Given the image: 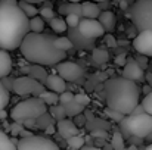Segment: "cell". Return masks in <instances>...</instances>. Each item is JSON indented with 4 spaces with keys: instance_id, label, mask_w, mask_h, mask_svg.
<instances>
[{
    "instance_id": "1",
    "label": "cell",
    "mask_w": 152,
    "mask_h": 150,
    "mask_svg": "<svg viewBox=\"0 0 152 150\" xmlns=\"http://www.w3.org/2000/svg\"><path fill=\"white\" fill-rule=\"evenodd\" d=\"M30 19L16 0H0V49H19L30 34Z\"/></svg>"
},
{
    "instance_id": "2",
    "label": "cell",
    "mask_w": 152,
    "mask_h": 150,
    "mask_svg": "<svg viewBox=\"0 0 152 150\" xmlns=\"http://www.w3.org/2000/svg\"><path fill=\"white\" fill-rule=\"evenodd\" d=\"M55 40H56L55 36L43 34V33L40 34L30 33L24 38L19 47L21 54L33 65H39V66L59 65L66 57V53L55 46Z\"/></svg>"
},
{
    "instance_id": "3",
    "label": "cell",
    "mask_w": 152,
    "mask_h": 150,
    "mask_svg": "<svg viewBox=\"0 0 152 150\" xmlns=\"http://www.w3.org/2000/svg\"><path fill=\"white\" fill-rule=\"evenodd\" d=\"M106 107L120 112L123 115H130L140 99V88L137 83L130 81L124 77H114L105 81L103 86Z\"/></svg>"
},
{
    "instance_id": "4",
    "label": "cell",
    "mask_w": 152,
    "mask_h": 150,
    "mask_svg": "<svg viewBox=\"0 0 152 150\" xmlns=\"http://www.w3.org/2000/svg\"><path fill=\"white\" fill-rule=\"evenodd\" d=\"M48 113V104L40 97H28L19 101L10 110V116L15 122L37 121Z\"/></svg>"
},
{
    "instance_id": "5",
    "label": "cell",
    "mask_w": 152,
    "mask_h": 150,
    "mask_svg": "<svg viewBox=\"0 0 152 150\" xmlns=\"http://www.w3.org/2000/svg\"><path fill=\"white\" fill-rule=\"evenodd\" d=\"M129 16L139 33L152 31V0H136L130 6Z\"/></svg>"
},
{
    "instance_id": "6",
    "label": "cell",
    "mask_w": 152,
    "mask_h": 150,
    "mask_svg": "<svg viewBox=\"0 0 152 150\" xmlns=\"http://www.w3.org/2000/svg\"><path fill=\"white\" fill-rule=\"evenodd\" d=\"M120 124L124 131L136 138H145L152 134V116L146 112L140 115H129Z\"/></svg>"
},
{
    "instance_id": "7",
    "label": "cell",
    "mask_w": 152,
    "mask_h": 150,
    "mask_svg": "<svg viewBox=\"0 0 152 150\" xmlns=\"http://www.w3.org/2000/svg\"><path fill=\"white\" fill-rule=\"evenodd\" d=\"M12 91L18 96H34V97H40V94L43 91H46L45 84H42L40 81L31 78L30 75H22L13 80V87Z\"/></svg>"
},
{
    "instance_id": "8",
    "label": "cell",
    "mask_w": 152,
    "mask_h": 150,
    "mask_svg": "<svg viewBox=\"0 0 152 150\" xmlns=\"http://www.w3.org/2000/svg\"><path fill=\"white\" fill-rule=\"evenodd\" d=\"M18 150H61L55 141L48 137L31 136L27 138H19Z\"/></svg>"
},
{
    "instance_id": "9",
    "label": "cell",
    "mask_w": 152,
    "mask_h": 150,
    "mask_svg": "<svg viewBox=\"0 0 152 150\" xmlns=\"http://www.w3.org/2000/svg\"><path fill=\"white\" fill-rule=\"evenodd\" d=\"M56 71L58 75L62 77L65 81L68 83H77L84 77V69L74 62H61L59 65H56Z\"/></svg>"
},
{
    "instance_id": "10",
    "label": "cell",
    "mask_w": 152,
    "mask_h": 150,
    "mask_svg": "<svg viewBox=\"0 0 152 150\" xmlns=\"http://www.w3.org/2000/svg\"><path fill=\"white\" fill-rule=\"evenodd\" d=\"M78 31L86 38H90V40H96L102 36H105V33H106L98 19H87V18H81L80 25H78Z\"/></svg>"
},
{
    "instance_id": "11",
    "label": "cell",
    "mask_w": 152,
    "mask_h": 150,
    "mask_svg": "<svg viewBox=\"0 0 152 150\" xmlns=\"http://www.w3.org/2000/svg\"><path fill=\"white\" fill-rule=\"evenodd\" d=\"M133 47L139 54L152 56V31H142L133 40Z\"/></svg>"
},
{
    "instance_id": "12",
    "label": "cell",
    "mask_w": 152,
    "mask_h": 150,
    "mask_svg": "<svg viewBox=\"0 0 152 150\" xmlns=\"http://www.w3.org/2000/svg\"><path fill=\"white\" fill-rule=\"evenodd\" d=\"M124 78L130 80V81H134V83H140L145 80V72H143V68L137 63L136 59H129L126 66L123 68V75Z\"/></svg>"
},
{
    "instance_id": "13",
    "label": "cell",
    "mask_w": 152,
    "mask_h": 150,
    "mask_svg": "<svg viewBox=\"0 0 152 150\" xmlns=\"http://www.w3.org/2000/svg\"><path fill=\"white\" fill-rule=\"evenodd\" d=\"M71 41H72V44H74V47H78V49H83V50H95V40H90V38H86L80 31H78V28H68V36H66Z\"/></svg>"
},
{
    "instance_id": "14",
    "label": "cell",
    "mask_w": 152,
    "mask_h": 150,
    "mask_svg": "<svg viewBox=\"0 0 152 150\" xmlns=\"http://www.w3.org/2000/svg\"><path fill=\"white\" fill-rule=\"evenodd\" d=\"M45 87L49 91L62 94V93L66 91V81L62 77H59L58 74H49V77H48V80L45 83Z\"/></svg>"
},
{
    "instance_id": "15",
    "label": "cell",
    "mask_w": 152,
    "mask_h": 150,
    "mask_svg": "<svg viewBox=\"0 0 152 150\" xmlns=\"http://www.w3.org/2000/svg\"><path fill=\"white\" fill-rule=\"evenodd\" d=\"M56 128H58L59 136L64 137L65 140H68V138H71V137H74V136H78V128H77V125H75L72 121H69V119L58 121Z\"/></svg>"
},
{
    "instance_id": "16",
    "label": "cell",
    "mask_w": 152,
    "mask_h": 150,
    "mask_svg": "<svg viewBox=\"0 0 152 150\" xmlns=\"http://www.w3.org/2000/svg\"><path fill=\"white\" fill-rule=\"evenodd\" d=\"M83 6V18H87V19H99L102 13V9L99 7V3H95V1H84L81 3Z\"/></svg>"
},
{
    "instance_id": "17",
    "label": "cell",
    "mask_w": 152,
    "mask_h": 150,
    "mask_svg": "<svg viewBox=\"0 0 152 150\" xmlns=\"http://www.w3.org/2000/svg\"><path fill=\"white\" fill-rule=\"evenodd\" d=\"M59 13L61 15H77V16H83V6L81 3H71V1H64L59 4Z\"/></svg>"
},
{
    "instance_id": "18",
    "label": "cell",
    "mask_w": 152,
    "mask_h": 150,
    "mask_svg": "<svg viewBox=\"0 0 152 150\" xmlns=\"http://www.w3.org/2000/svg\"><path fill=\"white\" fill-rule=\"evenodd\" d=\"M12 71V57L7 50L0 49V80H4Z\"/></svg>"
},
{
    "instance_id": "19",
    "label": "cell",
    "mask_w": 152,
    "mask_h": 150,
    "mask_svg": "<svg viewBox=\"0 0 152 150\" xmlns=\"http://www.w3.org/2000/svg\"><path fill=\"white\" fill-rule=\"evenodd\" d=\"M98 21L102 24V27L105 28V31H106L108 34H111V33L115 30V22H117V19H115L114 12H111V10H102V13Z\"/></svg>"
},
{
    "instance_id": "20",
    "label": "cell",
    "mask_w": 152,
    "mask_h": 150,
    "mask_svg": "<svg viewBox=\"0 0 152 150\" xmlns=\"http://www.w3.org/2000/svg\"><path fill=\"white\" fill-rule=\"evenodd\" d=\"M25 71L28 72V75H30L31 78L40 81L42 84H45L46 80H48V77H49V74L46 72V69H45L43 66H39V65H33V66H30V68L25 69Z\"/></svg>"
},
{
    "instance_id": "21",
    "label": "cell",
    "mask_w": 152,
    "mask_h": 150,
    "mask_svg": "<svg viewBox=\"0 0 152 150\" xmlns=\"http://www.w3.org/2000/svg\"><path fill=\"white\" fill-rule=\"evenodd\" d=\"M18 141L10 138L6 133L0 131V150H18Z\"/></svg>"
},
{
    "instance_id": "22",
    "label": "cell",
    "mask_w": 152,
    "mask_h": 150,
    "mask_svg": "<svg viewBox=\"0 0 152 150\" xmlns=\"http://www.w3.org/2000/svg\"><path fill=\"white\" fill-rule=\"evenodd\" d=\"M62 106H64V109L66 112V116H71V118L78 116L84 110V106H81L77 101H71V103H66V104H62Z\"/></svg>"
},
{
    "instance_id": "23",
    "label": "cell",
    "mask_w": 152,
    "mask_h": 150,
    "mask_svg": "<svg viewBox=\"0 0 152 150\" xmlns=\"http://www.w3.org/2000/svg\"><path fill=\"white\" fill-rule=\"evenodd\" d=\"M50 28L56 33V34H62L65 31H68V25H66V21L64 18H59V16H55L49 22Z\"/></svg>"
},
{
    "instance_id": "24",
    "label": "cell",
    "mask_w": 152,
    "mask_h": 150,
    "mask_svg": "<svg viewBox=\"0 0 152 150\" xmlns=\"http://www.w3.org/2000/svg\"><path fill=\"white\" fill-rule=\"evenodd\" d=\"M19 7H21L22 12L28 16V19H33V18H36V16L40 13V9H37L34 4H31V3H28V1H25V0H21V1H19Z\"/></svg>"
},
{
    "instance_id": "25",
    "label": "cell",
    "mask_w": 152,
    "mask_h": 150,
    "mask_svg": "<svg viewBox=\"0 0 152 150\" xmlns=\"http://www.w3.org/2000/svg\"><path fill=\"white\" fill-rule=\"evenodd\" d=\"M92 57H93V62L96 65H103V63L108 62L109 54H108V51L105 49H95L93 53H92Z\"/></svg>"
},
{
    "instance_id": "26",
    "label": "cell",
    "mask_w": 152,
    "mask_h": 150,
    "mask_svg": "<svg viewBox=\"0 0 152 150\" xmlns=\"http://www.w3.org/2000/svg\"><path fill=\"white\" fill-rule=\"evenodd\" d=\"M40 99L43 100L48 106H55V104H58L59 103V94L58 93H53V91H49V90H46V91H43L42 94H40Z\"/></svg>"
},
{
    "instance_id": "27",
    "label": "cell",
    "mask_w": 152,
    "mask_h": 150,
    "mask_svg": "<svg viewBox=\"0 0 152 150\" xmlns=\"http://www.w3.org/2000/svg\"><path fill=\"white\" fill-rule=\"evenodd\" d=\"M43 30H45V19L42 16H36V18L30 19V31L31 33L40 34V33H43Z\"/></svg>"
},
{
    "instance_id": "28",
    "label": "cell",
    "mask_w": 152,
    "mask_h": 150,
    "mask_svg": "<svg viewBox=\"0 0 152 150\" xmlns=\"http://www.w3.org/2000/svg\"><path fill=\"white\" fill-rule=\"evenodd\" d=\"M9 101H10V91L4 87L3 81H0V110H4Z\"/></svg>"
},
{
    "instance_id": "29",
    "label": "cell",
    "mask_w": 152,
    "mask_h": 150,
    "mask_svg": "<svg viewBox=\"0 0 152 150\" xmlns=\"http://www.w3.org/2000/svg\"><path fill=\"white\" fill-rule=\"evenodd\" d=\"M55 46H56L59 50L65 51V53L74 47L72 41H71L68 37H62V36H61V37H56V40H55Z\"/></svg>"
},
{
    "instance_id": "30",
    "label": "cell",
    "mask_w": 152,
    "mask_h": 150,
    "mask_svg": "<svg viewBox=\"0 0 152 150\" xmlns=\"http://www.w3.org/2000/svg\"><path fill=\"white\" fill-rule=\"evenodd\" d=\"M66 143H68V147L72 150H81L84 147V143H86V140H84V137H81L80 134L78 136H74V137H71V138H68L66 140Z\"/></svg>"
},
{
    "instance_id": "31",
    "label": "cell",
    "mask_w": 152,
    "mask_h": 150,
    "mask_svg": "<svg viewBox=\"0 0 152 150\" xmlns=\"http://www.w3.org/2000/svg\"><path fill=\"white\" fill-rule=\"evenodd\" d=\"M111 146H112V149L114 150H124V138H123V136H121V133H118V131H115L114 134H112V137H111Z\"/></svg>"
},
{
    "instance_id": "32",
    "label": "cell",
    "mask_w": 152,
    "mask_h": 150,
    "mask_svg": "<svg viewBox=\"0 0 152 150\" xmlns=\"http://www.w3.org/2000/svg\"><path fill=\"white\" fill-rule=\"evenodd\" d=\"M50 113H52V116H53L55 119H58V121L66 119V112H65V109H64L62 104H55V106H52Z\"/></svg>"
},
{
    "instance_id": "33",
    "label": "cell",
    "mask_w": 152,
    "mask_h": 150,
    "mask_svg": "<svg viewBox=\"0 0 152 150\" xmlns=\"http://www.w3.org/2000/svg\"><path fill=\"white\" fill-rule=\"evenodd\" d=\"M103 113H105V116H108L109 119L117 121V122H121V121L126 118V115H123V113H120V112H115V110H112V109H109V107H106Z\"/></svg>"
},
{
    "instance_id": "34",
    "label": "cell",
    "mask_w": 152,
    "mask_h": 150,
    "mask_svg": "<svg viewBox=\"0 0 152 150\" xmlns=\"http://www.w3.org/2000/svg\"><path fill=\"white\" fill-rule=\"evenodd\" d=\"M65 21H66L68 28H78L81 18L77 16V15H68V16H65Z\"/></svg>"
},
{
    "instance_id": "35",
    "label": "cell",
    "mask_w": 152,
    "mask_h": 150,
    "mask_svg": "<svg viewBox=\"0 0 152 150\" xmlns=\"http://www.w3.org/2000/svg\"><path fill=\"white\" fill-rule=\"evenodd\" d=\"M40 16H42L45 21H49V22H50L52 19L55 18V12H53V9H52V7L43 6V7L40 9Z\"/></svg>"
},
{
    "instance_id": "36",
    "label": "cell",
    "mask_w": 152,
    "mask_h": 150,
    "mask_svg": "<svg viewBox=\"0 0 152 150\" xmlns=\"http://www.w3.org/2000/svg\"><path fill=\"white\" fill-rule=\"evenodd\" d=\"M74 97H75V94H72L71 91H65V93L59 94V103H61V104L71 103V101H74Z\"/></svg>"
},
{
    "instance_id": "37",
    "label": "cell",
    "mask_w": 152,
    "mask_h": 150,
    "mask_svg": "<svg viewBox=\"0 0 152 150\" xmlns=\"http://www.w3.org/2000/svg\"><path fill=\"white\" fill-rule=\"evenodd\" d=\"M142 106L145 107V112L149 113L152 116V93L143 97V100H142Z\"/></svg>"
},
{
    "instance_id": "38",
    "label": "cell",
    "mask_w": 152,
    "mask_h": 150,
    "mask_svg": "<svg viewBox=\"0 0 152 150\" xmlns=\"http://www.w3.org/2000/svg\"><path fill=\"white\" fill-rule=\"evenodd\" d=\"M74 101H77V103H80L81 106H84V107H86V106L90 103V99H89V96H87V94H84V93H78V94H75Z\"/></svg>"
},
{
    "instance_id": "39",
    "label": "cell",
    "mask_w": 152,
    "mask_h": 150,
    "mask_svg": "<svg viewBox=\"0 0 152 150\" xmlns=\"http://www.w3.org/2000/svg\"><path fill=\"white\" fill-rule=\"evenodd\" d=\"M9 128H10V131H12L13 136H21V133L24 131V128L21 127V122H13Z\"/></svg>"
},
{
    "instance_id": "40",
    "label": "cell",
    "mask_w": 152,
    "mask_h": 150,
    "mask_svg": "<svg viewBox=\"0 0 152 150\" xmlns=\"http://www.w3.org/2000/svg\"><path fill=\"white\" fill-rule=\"evenodd\" d=\"M105 43H106V46L108 47H117V40H115V37L112 36V34H106L105 36Z\"/></svg>"
},
{
    "instance_id": "41",
    "label": "cell",
    "mask_w": 152,
    "mask_h": 150,
    "mask_svg": "<svg viewBox=\"0 0 152 150\" xmlns=\"http://www.w3.org/2000/svg\"><path fill=\"white\" fill-rule=\"evenodd\" d=\"M127 60H129V59H127L126 54H117V56H115V63H117L118 66H123V68H124L126 63H127Z\"/></svg>"
},
{
    "instance_id": "42",
    "label": "cell",
    "mask_w": 152,
    "mask_h": 150,
    "mask_svg": "<svg viewBox=\"0 0 152 150\" xmlns=\"http://www.w3.org/2000/svg\"><path fill=\"white\" fill-rule=\"evenodd\" d=\"M92 136H93L95 138H103V140H106V138H108V133L101 131V130H96V131H93V133H92Z\"/></svg>"
},
{
    "instance_id": "43",
    "label": "cell",
    "mask_w": 152,
    "mask_h": 150,
    "mask_svg": "<svg viewBox=\"0 0 152 150\" xmlns=\"http://www.w3.org/2000/svg\"><path fill=\"white\" fill-rule=\"evenodd\" d=\"M136 60H137V63H139L142 68H145V66H146V63H148V57H146V56H143V54H140Z\"/></svg>"
},
{
    "instance_id": "44",
    "label": "cell",
    "mask_w": 152,
    "mask_h": 150,
    "mask_svg": "<svg viewBox=\"0 0 152 150\" xmlns=\"http://www.w3.org/2000/svg\"><path fill=\"white\" fill-rule=\"evenodd\" d=\"M140 113H145V107L142 106V103H140V104H137V106L134 107V110H133L130 115H140Z\"/></svg>"
},
{
    "instance_id": "45",
    "label": "cell",
    "mask_w": 152,
    "mask_h": 150,
    "mask_svg": "<svg viewBox=\"0 0 152 150\" xmlns=\"http://www.w3.org/2000/svg\"><path fill=\"white\" fill-rule=\"evenodd\" d=\"M142 91L145 93V96H148V94H151V93H152V87H151V86H143Z\"/></svg>"
},
{
    "instance_id": "46",
    "label": "cell",
    "mask_w": 152,
    "mask_h": 150,
    "mask_svg": "<svg viewBox=\"0 0 152 150\" xmlns=\"http://www.w3.org/2000/svg\"><path fill=\"white\" fill-rule=\"evenodd\" d=\"M81 150H102L101 147H96V146H84Z\"/></svg>"
},
{
    "instance_id": "47",
    "label": "cell",
    "mask_w": 152,
    "mask_h": 150,
    "mask_svg": "<svg viewBox=\"0 0 152 150\" xmlns=\"http://www.w3.org/2000/svg\"><path fill=\"white\" fill-rule=\"evenodd\" d=\"M46 133H48V134H53V133H55V127H53V125L48 127V128H46Z\"/></svg>"
},
{
    "instance_id": "48",
    "label": "cell",
    "mask_w": 152,
    "mask_h": 150,
    "mask_svg": "<svg viewBox=\"0 0 152 150\" xmlns=\"http://www.w3.org/2000/svg\"><path fill=\"white\" fill-rule=\"evenodd\" d=\"M6 116H7V113L4 110H0V119H6Z\"/></svg>"
},
{
    "instance_id": "49",
    "label": "cell",
    "mask_w": 152,
    "mask_h": 150,
    "mask_svg": "<svg viewBox=\"0 0 152 150\" xmlns=\"http://www.w3.org/2000/svg\"><path fill=\"white\" fill-rule=\"evenodd\" d=\"M102 150H114V149H112V146H108V144H105Z\"/></svg>"
},
{
    "instance_id": "50",
    "label": "cell",
    "mask_w": 152,
    "mask_h": 150,
    "mask_svg": "<svg viewBox=\"0 0 152 150\" xmlns=\"http://www.w3.org/2000/svg\"><path fill=\"white\" fill-rule=\"evenodd\" d=\"M90 1H98V3H103V1H109V0H90Z\"/></svg>"
},
{
    "instance_id": "51",
    "label": "cell",
    "mask_w": 152,
    "mask_h": 150,
    "mask_svg": "<svg viewBox=\"0 0 152 150\" xmlns=\"http://www.w3.org/2000/svg\"><path fill=\"white\" fill-rule=\"evenodd\" d=\"M68 1H71V3H80L81 0H68Z\"/></svg>"
},
{
    "instance_id": "52",
    "label": "cell",
    "mask_w": 152,
    "mask_h": 150,
    "mask_svg": "<svg viewBox=\"0 0 152 150\" xmlns=\"http://www.w3.org/2000/svg\"><path fill=\"white\" fill-rule=\"evenodd\" d=\"M124 150H137L134 146H132V147H129V149H124Z\"/></svg>"
},
{
    "instance_id": "53",
    "label": "cell",
    "mask_w": 152,
    "mask_h": 150,
    "mask_svg": "<svg viewBox=\"0 0 152 150\" xmlns=\"http://www.w3.org/2000/svg\"><path fill=\"white\" fill-rule=\"evenodd\" d=\"M145 150H152V144H149V146H148V147H146Z\"/></svg>"
}]
</instances>
